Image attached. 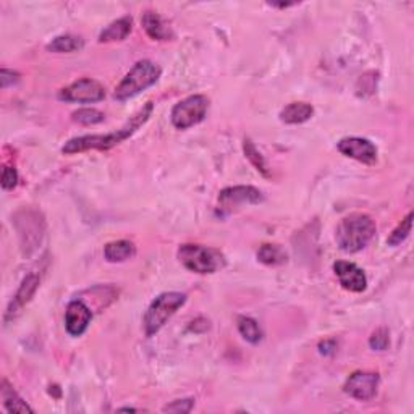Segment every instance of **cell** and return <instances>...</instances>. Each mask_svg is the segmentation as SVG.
<instances>
[{
	"instance_id": "6da1fadb",
	"label": "cell",
	"mask_w": 414,
	"mask_h": 414,
	"mask_svg": "<svg viewBox=\"0 0 414 414\" xmlns=\"http://www.w3.org/2000/svg\"><path fill=\"white\" fill-rule=\"evenodd\" d=\"M152 110H154V104L147 102V104L142 107V109L138 110L120 130L107 133V135H86L73 138V140L65 142L62 152L66 156H70L86 151H109L112 147L119 146L120 142H124L128 138L135 135V133L149 120Z\"/></svg>"
},
{
	"instance_id": "7a4b0ae2",
	"label": "cell",
	"mask_w": 414,
	"mask_h": 414,
	"mask_svg": "<svg viewBox=\"0 0 414 414\" xmlns=\"http://www.w3.org/2000/svg\"><path fill=\"white\" fill-rule=\"evenodd\" d=\"M377 227L367 214H350L341 219L335 230V242L343 253H357L364 249L376 237Z\"/></svg>"
},
{
	"instance_id": "3957f363",
	"label": "cell",
	"mask_w": 414,
	"mask_h": 414,
	"mask_svg": "<svg viewBox=\"0 0 414 414\" xmlns=\"http://www.w3.org/2000/svg\"><path fill=\"white\" fill-rule=\"evenodd\" d=\"M162 75L161 66L151 60H140L133 65V68L124 76L119 86L115 88L114 97L119 102H125L138 96L159 81Z\"/></svg>"
},
{
	"instance_id": "277c9868",
	"label": "cell",
	"mask_w": 414,
	"mask_h": 414,
	"mask_svg": "<svg viewBox=\"0 0 414 414\" xmlns=\"http://www.w3.org/2000/svg\"><path fill=\"white\" fill-rule=\"evenodd\" d=\"M178 259L188 270L194 274H216L225 267V256L219 249L202 246V244H182L178 248Z\"/></svg>"
},
{
	"instance_id": "5b68a950",
	"label": "cell",
	"mask_w": 414,
	"mask_h": 414,
	"mask_svg": "<svg viewBox=\"0 0 414 414\" xmlns=\"http://www.w3.org/2000/svg\"><path fill=\"white\" fill-rule=\"evenodd\" d=\"M185 303L186 295L180 293V291H167V293L157 296L147 308L145 318H142L146 337L156 335Z\"/></svg>"
},
{
	"instance_id": "8992f818",
	"label": "cell",
	"mask_w": 414,
	"mask_h": 414,
	"mask_svg": "<svg viewBox=\"0 0 414 414\" xmlns=\"http://www.w3.org/2000/svg\"><path fill=\"white\" fill-rule=\"evenodd\" d=\"M209 110V99L202 94L188 96L186 99L173 105L170 120L177 130H188L194 125L201 124L206 119Z\"/></svg>"
},
{
	"instance_id": "52a82bcc",
	"label": "cell",
	"mask_w": 414,
	"mask_h": 414,
	"mask_svg": "<svg viewBox=\"0 0 414 414\" xmlns=\"http://www.w3.org/2000/svg\"><path fill=\"white\" fill-rule=\"evenodd\" d=\"M105 89L99 81L91 78H81L59 93V99L64 102H76V104H94L104 101Z\"/></svg>"
},
{
	"instance_id": "ba28073f",
	"label": "cell",
	"mask_w": 414,
	"mask_h": 414,
	"mask_svg": "<svg viewBox=\"0 0 414 414\" xmlns=\"http://www.w3.org/2000/svg\"><path fill=\"white\" fill-rule=\"evenodd\" d=\"M380 377L377 372L356 371L346 379L343 385V392L346 395L360 401H369L376 397L377 388H379Z\"/></svg>"
},
{
	"instance_id": "9c48e42d",
	"label": "cell",
	"mask_w": 414,
	"mask_h": 414,
	"mask_svg": "<svg viewBox=\"0 0 414 414\" xmlns=\"http://www.w3.org/2000/svg\"><path fill=\"white\" fill-rule=\"evenodd\" d=\"M337 149L343 156L364 163V165H374L377 162V156H379V151H377L374 142L366 140V138L357 136H350L340 140L339 145H337Z\"/></svg>"
},
{
	"instance_id": "30bf717a",
	"label": "cell",
	"mask_w": 414,
	"mask_h": 414,
	"mask_svg": "<svg viewBox=\"0 0 414 414\" xmlns=\"http://www.w3.org/2000/svg\"><path fill=\"white\" fill-rule=\"evenodd\" d=\"M263 201V191L254 186H230L219 193V209L223 212H232L243 204H260Z\"/></svg>"
},
{
	"instance_id": "8fae6325",
	"label": "cell",
	"mask_w": 414,
	"mask_h": 414,
	"mask_svg": "<svg viewBox=\"0 0 414 414\" xmlns=\"http://www.w3.org/2000/svg\"><path fill=\"white\" fill-rule=\"evenodd\" d=\"M93 320V311L83 300L70 301L65 311V329L71 337H81Z\"/></svg>"
},
{
	"instance_id": "7c38bea8",
	"label": "cell",
	"mask_w": 414,
	"mask_h": 414,
	"mask_svg": "<svg viewBox=\"0 0 414 414\" xmlns=\"http://www.w3.org/2000/svg\"><path fill=\"white\" fill-rule=\"evenodd\" d=\"M334 270L341 288L351 293H362L367 288V277L364 270L348 260H337Z\"/></svg>"
},
{
	"instance_id": "4fadbf2b",
	"label": "cell",
	"mask_w": 414,
	"mask_h": 414,
	"mask_svg": "<svg viewBox=\"0 0 414 414\" xmlns=\"http://www.w3.org/2000/svg\"><path fill=\"white\" fill-rule=\"evenodd\" d=\"M39 283H40V279L38 274H28L27 277L23 279L17 295L13 296V300L10 301L7 311H5V316H3L5 324H8L10 320H13L20 313H22V309L29 303V301H31L34 293L38 291Z\"/></svg>"
},
{
	"instance_id": "5bb4252c",
	"label": "cell",
	"mask_w": 414,
	"mask_h": 414,
	"mask_svg": "<svg viewBox=\"0 0 414 414\" xmlns=\"http://www.w3.org/2000/svg\"><path fill=\"white\" fill-rule=\"evenodd\" d=\"M141 23H142V28H145V31L151 39L170 40L173 38L172 29L168 28V24L163 22L159 13L147 10V12H145V15H142Z\"/></svg>"
},
{
	"instance_id": "9a60e30c",
	"label": "cell",
	"mask_w": 414,
	"mask_h": 414,
	"mask_svg": "<svg viewBox=\"0 0 414 414\" xmlns=\"http://www.w3.org/2000/svg\"><path fill=\"white\" fill-rule=\"evenodd\" d=\"M314 115V107L308 102H291L280 112V120L287 125H300Z\"/></svg>"
},
{
	"instance_id": "2e32d148",
	"label": "cell",
	"mask_w": 414,
	"mask_h": 414,
	"mask_svg": "<svg viewBox=\"0 0 414 414\" xmlns=\"http://www.w3.org/2000/svg\"><path fill=\"white\" fill-rule=\"evenodd\" d=\"M136 246L128 239H117L104 246V258L107 263H125V260L135 258Z\"/></svg>"
},
{
	"instance_id": "e0dca14e",
	"label": "cell",
	"mask_w": 414,
	"mask_h": 414,
	"mask_svg": "<svg viewBox=\"0 0 414 414\" xmlns=\"http://www.w3.org/2000/svg\"><path fill=\"white\" fill-rule=\"evenodd\" d=\"M133 29V18L130 15L121 17L115 22H112L104 31L99 34V43H115V40H124Z\"/></svg>"
},
{
	"instance_id": "ac0fdd59",
	"label": "cell",
	"mask_w": 414,
	"mask_h": 414,
	"mask_svg": "<svg viewBox=\"0 0 414 414\" xmlns=\"http://www.w3.org/2000/svg\"><path fill=\"white\" fill-rule=\"evenodd\" d=\"M0 397H2L3 408L8 413H34L31 406L18 395L17 390L10 385L7 380H2V388H0Z\"/></svg>"
},
{
	"instance_id": "d6986e66",
	"label": "cell",
	"mask_w": 414,
	"mask_h": 414,
	"mask_svg": "<svg viewBox=\"0 0 414 414\" xmlns=\"http://www.w3.org/2000/svg\"><path fill=\"white\" fill-rule=\"evenodd\" d=\"M84 47V40L80 38V36L75 34H65V36H57V38L50 40L47 44L49 52L55 54H71L78 52Z\"/></svg>"
},
{
	"instance_id": "ffe728a7",
	"label": "cell",
	"mask_w": 414,
	"mask_h": 414,
	"mask_svg": "<svg viewBox=\"0 0 414 414\" xmlns=\"http://www.w3.org/2000/svg\"><path fill=\"white\" fill-rule=\"evenodd\" d=\"M237 327L239 335L243 337L248 343L251 345H259L263 341V329H260L258 320H254L251 318H246V316H239L237 319Z\"/></svg>"
},
{
	"instance_id": "44dd1931",
	"label": "cell",
	"mask_w": 414,
	"mask_h": 414,
	"mask_svg": "<svg viewBox=\"0 0 414 414\" xmlns=\"http://www.w3.org/2000/svg\"><path fill=\"white\" fill-rule=\"evenodd\" d=\"M288 256L279 244H263L258 251V260L265 265H282L287 263Z\"/></svg>"
},
{
	"instance_id": "7402d4cb",
	"label": "cell",
	"mask_w": 414,
	"mask_h": 414,
	"mask_svg": "<svg viewBox=\"0 0 414 414\" xmlns=\"http://www.w3.org/2000/svg\"><path fill=\"white\" fill-rule=\"evenodd\" d=\"M243 151H244V156H246V159L253 163V167L256 168V170H258L259 173H263L264 177L270 175L269 165H267V162H265L264 156L260 154L254 142L251 140H248V138L243 141Z\"/></svg>"
},
{
	"instance_id": "603a6c76",
	"label": "cell",
	"mask_w": 414,
	"mask_h": 414,
	"mask_svg": "<svg viewBox=\"0 0 414 414\" xmlns=\"http://www.w3.org/2000/svg\"><path fill=\"white\" fill-rule=\"evenodd\" d=\"M105 115L102 114L101 110L97 109H78L76 112L71 114V120L76 121V124L84 125V126H93V125H99L104 121Z\"/></svg>"
},
{
	"instance_id": "cb8c5ba5",
	"label": "cell",
	"mask_w": 414,
	"mask_h": 414,
	"mask_svg": "<svg viewBox=\"0 0 414 414\" xmlns=\"http://www.w3.org/2000/svg\"><path fill=\"white\" fill-rule=\"evenodd\" d=\"M413 217H414V214L410 212L405 219H403L401 223L398 225L395 230H393V232L390 233V237L387 238L388 246H398V244H401L408 237H410L411 228H413Z\"/></svg>"
},
{
	"instance_id": "d4e9b609",
	"label": "cell",
	"mask_w": 414,
	"mask_h": 414,
	"mask_svg": "<svg viewBox=\"0 0 414 414\" xmlns=\"http://www.w3.org/2000/svg\"><path fill=\"white\" fill-rule=\"evenodd\" d=\"M390 345V332L385 327H380L376 332H372L369 339V346L376 351H385Z\"/></svg>"
},
{
	"instance_id": "484cf974",
	"label": "cell",
	"mask_w": 414,
	"mask_h": 414,
	"mask_svg": "<svg viewBox=\"0 0 414 414\" xmlns=\"http://www.w3.org/2000/svg\"><path fill=\"white\" fill-rule=\"evenodd\" d=\"M18 185V172L15 167L3 165L2 168V188L5 191L13 190Z\"/></svg>"
},
{
	"instance_id": "4316f807",
	"label": "cell",
	"mask_w": 414,
	"mask_h": 414,
	"mask_svg": "<svg viewBox=\"0 0 414 414\" xmlns=\"http://www.w3.org/2000/svg\"><path fill=\"white\" fill-rule=\"evenodd\" d=\"M194 406L193 398H183V400H175L170 405L163 406V413H190Z\"/></svg>"
},
{
	"instance_id": "83f0119b",
	"label": "cell",
	"mask_w": 414,
	"mask_h": 414,
	"mask_svg": "<svg viewBox=\"0 0 414 414\" xmlns=\"http://www.w3.org/2000/svg\"><path fill=\"white\" fill-rule=\"evenodd\" d=\"M18 81H20V75L17 71L8 70V68H2V71H0V88L2 89H7L10 86L17 84Z\"/></svg>"
},
{
	"instance_id": "f1b7e54d",
	"label": "cell",
	"mask_w": 414,
	"mask_h": 414,
	"mask_svg": "<svg viewBox=\"0 0 414 414\" xmlns=\"http://www.w3.org/2000/svg\"><path fill=\"white\" fill-rule=\"evenodd\" d=\"M337 350V341L335 340H324L319 343V351L322 355L329 356V355H334Z\"/></svg>"
},
{
	"instance_id": "f546056e",
	"label": "cell",
	"mask_w": 414,
	"mask_h": 414,
	"mask_svg": "<svg viewBox=\"0 0 414 414\" xmlns=\"http://www.w3.org/2000/svg\"><path fill=\"white\" fill-rule=\"evenodd\" d=\"M120 411H136V410H135V408H121Z\"/></svg>"
}]
</instances>
